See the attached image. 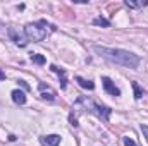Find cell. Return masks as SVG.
Listing matches in <instances>:
<instances>
[{
	"mask_svg": "<svg viewBox=\"0 0 148 146\" xmlns=\"http://www.w3.org/2000/svg\"><path fill=\"white\" fill-rule=\"evenodd\" d=\"M93 50H95L100 57L110 60L114 64H119V65H122V67H127V69H136V67L140 65V62H141V59H140L138 55H134L133 52H127V50L107 48V46H100V45H95Z\"/></svg>",
	"mask_w": 148,
	"mask_h": 146,
	"instance_id": "6da1fadb",
	"label": "cell"
},
{
	"mask_svg": "<svg viewBox=\"0 0 148 146\" xmlns=\"http://www.w3.org/2000/svg\"><path fill=\"white\" fill-rule=\"evenodd\" d=\"M47 21H36L24 26V36L28 41H43L47 38Z\"/></svg>",
	"mask_w": 148,
	"mask_h": 146,
	"instance_id": "7a4b0ae2",
	"label": "cell"
},
{
	"mask_svg": "<svg viewBox=\"0 0 148 146\" xmlns=\"http://www.w3.org/2000/svg\"><path fill=\"white\" fill-rule=\"evenodd\" d=\"M76 105H84L86 110H90L91 113H95L97 117H100V119L105 120V122H109V119H110V115H112V110L109 108V107H105V105H98V103H95L93 100H88L86 96H81V98L77 100Z\"/></svg>",
	"mask_w": 148,
	"mask_h": 146,
	"instance_id": "3957f363",
	"label": "cell"
},
{
	"mask_svg": "<svg viewBox=\"0 0 148 146\" xmlns=\"http://www.w3.org/2000/svg\"><path fill=\"white\" fill-rule=\"evenodd\" d=\"M102 84H103V89H105L110 96H121V89L112 83L110 77H105V76H103V77H102Z\"/></svg>",
	"mask_w": 148,
	"mask_h": 146,
	"instance_id": "277c9868",
	"label": "cell"
},
{
	"mask_svg": "<svg viewBox=\"0 0 148 146\" xmlns=\"http://www.w3.org/2000/svg\"><path fill=\"white\" fill-rule=\"evenodd\" d=\"M7 33H9V38L17 45V46H26L28 45V40L26 36H23L21 33H17V29H14V28H9L7 29Z\"/></svg>",
	"mask_w": 148,
	"mask_h": 146,
	"instance_id": "5b68a950",
	"label": "cell"
},
{
	"mask_svg": "<svg viewBox=\"0 0 148 146\" xmlns=\"http://www.w3.org/2000/svg\"><path fill=\"white\" fill-rule=\"evenodd\" d=\"M60 141H62V138L59 134H48V136H41L40 138L41 146H59Z\"/></svg>",
	"mask_w": 148,
	"mask_h": 146,
	"instance_id": "8992f818",
	"label": "cell"
},
{
	"mask_svg": "<svg viewBox=\"0 0 148 146\" xmlns=\"http://www.w3.org/2000/svg\"><path fill=\"white\" fill-rule=\"evenodd\" d=\"M38 88H40V91H41V98H43V100H48V102H53V100H55V93H53L48 86H45L43 83H40Z\"/></svg>",
	"mask_w": 148,
	"mask_h": 146,
	"instance_id": "52a82bcc",
	"label": "cell"
},
{
	"mask_svg": "<svg viewBox=\"0 0 148 146\" xmlns=\"http://www.w3.org/2000/svg\"><path fill=\"white\" fill-rule=\"evenodd\" d=\"M10 96H12L14 103H17V105H24V103H26V95H24L23 91H19V89H14V91L10 93Z\"/></svg>",
	"mask_w": 148,
	"mask_h": 146,
	"instance_id": "ba28073f",
	"label": "cell"
},
{
	"mask_svg": "<svg viewBox=\"0 0 148 146\" xmlns=\"http://www.w3.org/2000/svg\"><path fill=\"white\" fill-rule=\"evenodd\" d=\"M76 81H77V84H79L81 88H84V89H95V83H93V81H90V79H84V77L77 76V77H76Z\"/></svg>",
	"mask_w": 148,
	"mask_h": 146,
	"instance_id": "9c48e42d",
	"label": "cell"
},
{
	"mask_svg": "<svg viewBox=\"0 0 148 146\" xmlns=\"http://www.w3.org/2000/svg\"><path fill=\"white\" fill-rule=\"evenodd\" d=\"M148 2L147 0H140V2H133V0H126L124 2V5L126 7H129V9H141V7H145Z\"/></svg>",
	"mask_w": 148,
	"mask_h": 146,
	"instance_id": "30bf717a",
	"label": "cell"
},
{
	"mask_svg": "<svg viewBox=\"0 0 148 146\" xmlns=\"http://www.w3.org/2000/svg\"><path fill=\"white\" fill-rule=\"evenodd\" d=\"M29 59H31V62H33V64H36V65H43V64L47 62V59H45L43 55H40V53H31V55H29Z\"/></svg>",
	"mask_w": 148,
	"mask_h": 146,
	"instance_id": "8fae6325",
	"label": "cell"
},
{
	"mask_svg": "<svg viewBox=\"0 0 148 146\" xmlns=\"http://www.w3.org/2000/svg\"><path fill=\"white\" fill-rule=\"evenodd\" d=\"M133 89H134V98L140 100V98L143 96V89H141V86H140L138 83H133Z\"/></svg>",
	"mask_w": 148,
	"mask_h": 146,
	"instance_id": "7c38bea8",
	"label": "cell"
},
{
	"mask_svg": "<svg viewBox=\"0 0 148 146\" xmlns=\"http://www.w3.org/2000/svg\"><path fill=\"white\" fill-rule=\"evenodd\" d=\"M93 24H97V26H103V28H109V26H110V23H109L107 19H103V17H97V19H93Z\"/></svg>",
	"mask_w": 148,
	"mask_h": 146,
	"instance_id": "4fadbf2b",
	"label": "cell"
},
{
	"mask_svg": "<svg viewBox=\"0 0 148 146\" xmlns=\"http://www.w3.org/2000/svg\"><path fill=\"white\" fill-rule=\"evenodd\" d=\"M122 141H124V146H138L133 139H131V138H127V136H126V138H122Z\"/></svg>",
	"mask_w": 148,
	"mask_h": 146,
	"instance_id": "5bb4252c",
	"label": "cell"
},
{
	"mask_svg": "<svg viewBox=\"0 0 148 146\" xmlns=\"http://www.w3.org/2000/svg\"><path fill=\"white\" fill-rule=\"evenodd\" d=\"M69 122H71V126H73V127H77V119L74 117V113L69 115Z\"/></svg>",
	"mask_w": 148,
	"mask_h": 146,
	"instance_id": "9a60e30c",
	"label": "cell"
},
{
	"mask_svg": "<svg viewBox=\"0 0 148 146\" xmlns=\"http://www.w3.org/2000/svg\"><path fill=\"white\" fill-rule=\"evenodd\" d=\"M17 83H19V86H21V88H24V89H26V91H29V89H31V88H29V86H28V83H26V81H23V79H19V81H17Z\"/></svg>",
	"mask_w": 148,
	"mask_h": 146,
	"instance_id": "2e32d148",
	"label": "cell"
},
{
	"mask_svg": "<svg viewBox=\"0 0 148 146\" xmlns=\"http://www.w3.org/2000/svg\"><path fill=\"white\" fill-rule=\"evenodd\" d=\"M141 132H143V136L147 138V141H148V126H143L141 124Z\"/></svg>",
	"mask_w": 148,
	"mask_h": 146,
	"instance_id": "e0dca14e",
	"label": "cell"
},
{
	"mask_svg": "<svg viewBox=\"0 0 148 146\" xmlns=\"http://www.w3.org/2000/svg\"><path fill=\"white\" fill-rule=\"evenodd\" d=\"M0 79H5V74L2 72V71H0Z\"/></svg>",
	"mask_w": 148,
	"mask_h": 146,
	"instance_id": "ac0fdd59",
	"label": "cell"
}]
</instances>
